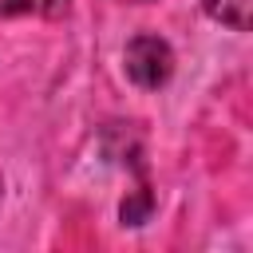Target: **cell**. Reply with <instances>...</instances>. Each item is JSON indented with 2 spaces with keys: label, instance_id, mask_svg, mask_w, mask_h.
<instances>
[{
  "label": "cell",
  "instance_id": "cell-1",
  "mask_svg": "<svg viewBox=\"0 0 253 253\" xmlns=\"http://www.w3.org/2000/svg\"><path fill=\"white\" fill-rule=\"evenodd\" d=\"M123 67H126V79L142 91H158L170 83L174 75V51L166 40L158 36H134L123 51Z\"/></svg>",
  "mask_w": 253,
  "mask_h": 253
},
{
  "label": "cell",
  "instance_id": "cell-2",
  "mask_svg": "<svg viewBox=\"0 0 253 253\" xmlns=\"http://www.w3.org/2000/svg\"><path fill=\"white\" fill-rule=\"evenodd\" d=\"M206 16H213L217 24L233 28V32H245L249 20H253V0H202Z\"/></svg>",
  "mask_w": 253,
  "mask_h": 253
},
{
  "label": "cell",
  "instance_id": "cell-3",
  "mask_svg": "<svg viewBox=\"0 0 253 253\" xmlns=\"http://www.w3.org/2000/svg\"><path fill=\"white\" fill-rule=\"evenodd\" d=\"M71 0H0L4 16H63Z\"/></svg>",
  "mask_w": 253,
  "mask_h": 253
},
{
  "label": "cell",
  "instance_id": "cell-4",
  "mask_svg": "<svg viewBox=\"0 0 253 253\" xmlns=\"http://www.w3.org/2000/svg\"><path fill=\"white\" fill-rule=\"evenodd\" d=\"M150 206H154V202H150V190H146V186H138L134 194H126V198H123L119 217H123L126 225H142V221L150 217Z\"/></svg>",
  "mask_w": 253,
  "mask_h": 253
},
{
  "label": "cell",
  "instance_id": "cell-5",
  "mask_svg": "<svg viewBox=\"0 0 253 253\" xmlns=\"http://www.w3.org/2000/svg\"><path fill=\"white\" fill-rule=\"evenodd\" d=\"M0 190H4V182H0Z\"/></svg>",
  "mask_w": 253,
  "mask_h": 253
}]
</instances>
